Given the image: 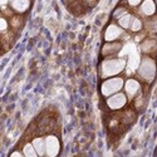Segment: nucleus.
Returning <instances> with one entry per match:
<instances>
[{
    "label": "nucleus",
    "instance_id": "obj_1",
    "mask_svg": "<svg viewBox=\"0 0 157 157\" xmlns=\"http://www.w3.org/2000/svg\"><path fill=\"white\" fill-rule=\"evenodd\" d=\"M126 68V59L124 58H117V57H109L103 58L101 65H99V74L101 78L106 79L109 77L120 75Z\"/></svg>",
    "mask_w": 157,
    "mask_h": 157
},
{
    "label": "nucleus",
    "instance_id": "obj_2",
    "mask_svg": "<svg viewBox=\"0 0 157 157\" xmlns=\"http://www.w3.org/2000/svg\"><path fill=\"white\" fill-rule=\"evenodd\" d=\"M138 78L147 84H151L157 74V63L152 56H145L138 67Z\"/></svg>",
    "mask_w": 157,
    "mask_h": 157
},
{
    "label": "nucleus",
    "instance_id": "obj_3",
    "mask_svg": "<svg viewBox=\"0 0 157 157\" xmlns=\"http://www.w3.org/2000/svg\"><path fill=\"white\" fill-rule=\"evenodd\" d=\"M124 87V78L121 75H116V77H109L103 79L101 83L99 90L103 98H107L117 92H121Z\"/></svg>",
    "mask_w": 157,
    "mask_h": 157
},
{
    "label": "nucleus",
    "instance_id": "obj_4",
    "mask_svg": "<svg viewBox=\"0 0 157 157\" xmlns=\"http://www.w3.org/2000/svg\"><path fill=\"white\" fill-rule=\"evenodd\" d=\"M129 99L127 97V94L124 92H117L109 97L106 98V101H104V103H106V107L112 111V112H118V111H122L127 107Z\"/></svg>",
    "mask_w": 157,
    "mask_h": 157
},
{
    "label": "nucleus",
    "instance_id": "obj_5",
    "mask_svg": "<svg viewBox=\"0 0 157 157\" xmlns=\"http://www.w3.org/2000/svg\"><path fill=\"white\" fill-rule=\"evenodd\" d=\"M123 34H124V29H122L118 24L111 23L104 30L103 39L104 42H117L118 39H121Z\"/></svg>",
    "mask_w": 157,
    "mask_h": 157
},
{
    "label": "nucleus",
    "instance_id": "obj_6",
    "mask_svg": "<svg viewBox=\"0 0 157 157\" xmlns=\"http://www.w3.org/2000/svg\"><path fill=\"white\" fill-rule=\"evenodd\" d=\"M124 93L127 94L129 101H133V98L142 90V84L136 78H128L127 81H124Z\"/></svg>",
    "mask_w": 157,
    "mask_h": 157
},
{
    "label": "nucleus",
    "instance_id": "obj_7",
    "mask_svg": "<svg viewBox=\"0 0 157 157\" xmlns=\"http://www.w3.org/2000/svg\"><path fill=\"white\" fill-rule=\"evenodd\" d=\"M45 146H47V156L49 157H54L59 155L60 152V141L58 136L49 133L45 136Z\"/></svg>",
    "mask_w": 157,
    "mask_h": 157
},
{
    "label": "nucleus",
    "instance_id": "obj_8",
    "mask_svg": "<svg viewBox=\"0 0 157 157\" xmlns=\"http://www.w3.org/2000/svg\"><path fill=\"white\" fill-rule=\"evenodd\" d=\"M121 49H122V43L121 42H106L102 47L101 54H102L103 58L116 57Z\"/></svg>",
    "mask_w": 157,
    "mask_h": 157
},
{
    "label": "nucleus",
    "instance_id": "obj_9",
    "mask_svg": "<svg viewBox=\"0 0 157 157\" xmlns=\"http://www.w3.org/2000/svg\"><path fill=\"white\" fill-rule=\"evenodd\" d=\"M138 13L143 18H151L157 14V6L155 0H143L138 6Z\"/></svg>",
    "mask_w": 157,
    "mask_h": 157
},
{
    "label": "nucleus",
    "instance_id": "obj_10",
    "mask_svg": "<svg viewBox=\"0 0 157 157\" xmlns=\"http://www.w3.org/2000/svg\"><path fill=\"white\" fill-rule=\"evenodd\" d=\"M10 8L17 14H24L30 9V0H10Z\"/></svg>",
    "mask_w": 157,
    "mask_h": 157
},
{
    "label": "nucleus",
    "instance_id": "obj_11",
    "mask_svg": "<svg viewBox=\"0 0 157 157\" xmlns=\"http://www.w3.org/2000/svg\"><path fill=\"white\" fill-rule=\"evenodd\" d=\"M141 50L145 53V56H152L153 52L157 50V40L153 38H146L141 43Z\"/></svg>",
    "mask_w": 157,
    "mask_h": 157
},
{
    "label": "nucleus",
    "instance_id": "obj_12",
    "mask_svg": "<svg viewBox=\"0 0 157 157\" xmlns=\"http://www.w3.org/2000/svg\"><path fill=\"white\" fill-rule=\"evenodd\" d=\"M32 143H33V146L35 147V150H36V152H38V156H44V155H47L45 137H42V136L34 137V138L32 140Z\"/></svg>",
    "mask_w": 157,
    "mask_h": 157
},
{
    "label": "nucleus",
    "instance_id": "obj_13",
    "mask_svg": "<svg viewBox=\"0 0 157 157\" xmlns=\"http://www.w3.org/2000/svg\"><path fill=\"white\" fill-rule=\"evenodd\" d=\"M133 18H135V15L132 14V13H129V11H128L127 14H124L123 17H121L118 20H117V24H118L122 29H124V30H129Z\"/></svg>",
    "mask_w": 157,
    "mask_h": 157
},
{
    "label": "nucleus",
    "instance_id": "obj_14",
    "mask_svg": "<svg viewBox=\"0 0 157 157\" xmlns=\"http://www.w3.org/2000/svg\"><path fill=\"white\" fill-rule=\"evenodd\" d=\"M143 25L146 27L148 33L156 34L157 33V14L151 18H146V24H143Z\"/></svg>",
    "mask_w": 157,
    "mask_h": 157
},
{
    "label": "nucleus",
    "instance_id": "obj_15",
    "mask_svg": "<svg viewBox=\"0 0 157 157\" xmlns=\"http://www.w3.org/2000/svg\"><path fill=\"white\" fill-rule=\"evenodd\" d=\"M23 153H24V156H27V157H36L38 156V152H36V150L33 146L32 142H27L23 146Z\"/></svg>",
    "mask_w": 157,
    "mask_h": 157
},
{
    "label": "nucleus",
    "instance_id": "obj_16",
    "mask_svg": "<svg viewBox=\"0 0 157 157\" xmlns=\"http://www.w3.org/2000/svg\"><path fill=\"white\" fill-rule=\"evenodd\" d=\"M143 29V21L140 17H136L133 18L132 20V24H131V28H129V32H132V33H138Z\"/></svg>",
    "mask_w": 157,
    "mask_h": 157
},
{
    "label": "nucleus",
    "instance_id": "obj_17",
    "mask_svg": "<svg viewBox=\"0 0 157 157\" xmlns=\"http://www.w3.org/2000/svg\"><path fill=\"white\" fill-rule=\"evenodd\" d=\"M127 13H128V10H127V8H124V6H118V8H117L114 11H113V19L114 20H118L121 17H123L124 14H127Z\"/></svg>",
    "mask_w": 157,
    "mask_h": 157
},
{
    "label": "nucleus",
    "instance_id": "obj_18",
    "mask_svg": "<svg viewBox=\"0 0 157 157\" xmlns=\"http://www.w3.org/2000/svg\"><path fill=\"white\" fill-rule=\"evenodd\" d=\"M126 2H127V5L129 8H138L143 0H126Z\"/></svg>",
    "mask_w": 157,
    "mask_h": 157
},
{
    "label": "nucleus",
    "instance_id": "obj_19",
    "mask_svg": "<svg viewBox=\"0 0 157 157\" xmlns=\"http://www.w3.org/2000/svg\"><path fill=\"white\" fill-rule=\"evenodd\" d=\"M8 28H9V23H8L6 18L3 15V17H2V28H0V30H2V33L4 34V33L8 30Z\"/></svg>",
    "mask_w": 157,
    "mask_h": 157
},
{
    "label": "nucleus",
    "instance_id": "obj_20",
    "mask_svg": "<svg viewBox=\"0 0 157 157\" xmlns=\"http://www.w3.org/2000/svg\"><path fill=\"white\" fill-rule=\"evenodd\" d=\"M23 155H24V153H23V151H21V152H19V151H14V152H11V153H10V156H11V157H15V156L21 157Z\"/></svg>",
    "mask_w": 157,
    "mask_h": 157
}]
</instances>
